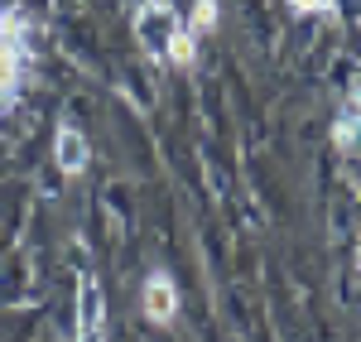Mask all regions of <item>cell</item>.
I'll return each instance as SVG.
<instances>
[{
  "label": "cell",
  "instance_id": "obj_2",
  "mask_svg": "<svg viewBox=\"0 0 361 342\" xmlns=\"http://www.w3.org/2000/svg\"><path fill=\"white\" fill-rule=\"evenodd\" d=\"M130 29H135L140 49H145V58L149 63H164L169 54V39L178 34V10H173V0H140L135 15H130Z\"/></svg>",
  "mask_w": 361,
  "mask_h": 342
},
{
  "label": "cell",
  "instance_id": "obj_6",
  "mask_svg": "<svg viewBox=\"0 0 361 342\" xmlns=\"http://www.w3.org/2000/svg\"><path fill=\"white\" fill-rule=\"evenodd\" d=\"M357 140H361V87L342 102V111H337V121H333V145L337 149H352Z\"/></svg>",
  "mask_w": 361,
  "mask_h": 342
},
{
  "label": "cell",
  "instance_id": "obj_5",
  "mask_svg": "<svg viewBox=\"0 0 361 342\" xmlns=\"http://www.w3.org/2000/svg\"><path fill=\"white\" fill-rule=\"evenodd\" d=\"M87 154H92V145H87V135L73 126V121H63L58 126V135H54V159H58V169L68 173H82L87 169Z\"/></svg>",
  "mask_w": 361,
  "mask_h": 342
},
{
  "label": "cell",
  "instance_id": "obj_8",
  "mask_svg": "<svg viewBox=\"0 0 361 342\" xmlns=\"http://www.w3.org/2000/svg\"><path fill=\"white\" fill-rule=\"evenodd\" d=\"M212 25H217V0H197L193 5V25L188 29H193V34H207Z\"/></svg>",
  "mask_w": 361,
  "mask_h": 342
},
{
  "label": "cell",
  "instance_id": "obj_1",
  "mask_svg": "<svg viewBox=\"0 0 361 342\" xmlns=\"http://www.w3.org/2000/svg\"><path fill=\"white\" fill-rule=\"evenodd\" d=\"M25 15L15 10V5H5L0 10V106L20 92L25 83V63H29V44H25Z\"/></svg>",
  "mask_w": 361,
  "mask_h": 342
},
{
  "label": "cell",
  "instance_id": "obj_9",
  "mask_svg": "<svg viewBox=\"0 0 361 342\" xmlns=\"http://www.w3.org/2000/svg\"><path fill=\"white\" fill-rule=\"evenodd\" d=\"M299 15H323V20H337V0H289Z\"/></svg>",
  "mask_w": 361,
  "mask_h": 342
},
{
  "label": "cell",
  "instance_id": "obj_3",
  "mask_svg": "<svg viewBox=\"0 0 361 342\" xmlns=\"http://www.w3.org/2000/svg\"><path fill=\"white\" fill-rule=\"evenodd\" d=\"M78 342H106V294L97 275L78 280Z\"/></svg>",
  "mask_w": 361,
  "mask_h": 342
},
{
  "label": "cell",
  "instance_id": "obj_11",
  "mask_svg": "<svg viewBox=\"0 0 361 342\" xmlns=\"http://www.w3.org/2000/svg\"><path fill=\"white\" fill-rule=\"evenodd\" d=\"M357 270H361V256H357Z\"/></svg>",
  "mask_w": 361,
  "mask_h": 342
},
{
  "label": "cell",
  "instance_id": "obj_10",
  "mask_svg": "<svg viewBox=\"0 0 361 342\" xmlns=\"http://www.w3.org/2000/svg\"><path fill=\"white\" fill-rule=\"evenodd\" d=\"M342 10H347V15H352V25L361 29V0H337V15H342Z\"/></svg>",
  "mask_w": 361,
  "mask_h": 342
},
{
  "label": "cell",
  "instance_id": "obj_4",
  "mask_svg": "<svg viewBox=\"0 0 361 342\" xmlns=\"http://www.w3.org/2000/svg\"><path fill=\"white\" fill-rule=\"evenodd\" d=\"M140 304H145V318H149V323H159V328H169V323L178 318V289H173V280H169L164 270H154V275L145 280Z\"/></svg>",
  "mask_w": 361,
  "mask_h": 342
},
{
  "label": "cell",
  "instance_id": "obj_7",
  "mask_svg": "<svg viewBox=\"0 0 361 342\" xmlns=\"http://www.w3.org/2000/svg\"><path fill=\"white\" fill-rule=\"evenodd\" d=\"M193 58H197V34H193V29H178V34L169 39V54H164V63L193 68Z\"/></svg>",
  "mask_w": 361,
  "mask_h": 342
}]
</instances>
